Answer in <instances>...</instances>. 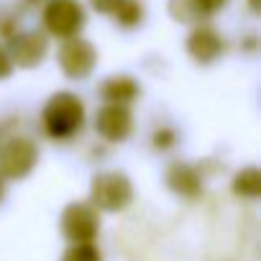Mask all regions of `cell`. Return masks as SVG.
Here are the masks:
<instances>
[{"instance_id": "13", "label": "cell", "mask_w": 261, "mask_h": 261, "mask_svg": "<svg viewBox=\"0 0 261 261\" xmlns=\"http://www.w3.org/2000/svg\"><path fill=\"white\" fill-rule=\"evenodd\" d=\"M233 192L243 200H256L261 195V172L256 167H246L233 177Z\"/></svg>"}, {"instance_id": "1", "label": "cell", "mask_w": 261, "mask_h": 261, "mask_svg": "<svg viewBox=\"0 0 261 261\" xmlns=\"http://www.w3.org/2000/svg\"><path fill=\"white\" fill-rule=\"evenodd\" d=\"M41 123L51 139L67 141L85 125V105L74 92H54L41 110Z\"/></svg>"}, {"instance_id": "5", "label": "cell", "mask_w": 261, "mask_h": 261, "mask_svg": "<svg viewBox=\"0 0 261 261\" xmlns=\"http://www.w3.org/2000/svg\"><path fill=\"white\" fill-rule=\"evenodd\" d=\"M62 236L69 243H90L100 233V215L90 202H69L62 213Z\"/></svg>"}, {"instance_id": "15", "label": "cell", "mask_w": 261, "mask_h": 261, "mask_svg": "<svg viewBox=\"0 0 261 261\" xmlns=\"http://www.w3.org/2000/svg\"><path fill=\"white\" fill-rule=\"evenodd\" d=\"M62 261H102V253H100V248L92 241L90 243H72L64 251Z\"/></svg>"}, {"instance_id": "19", "label": "cell", "mask_w": 261, "mask_h": 261, "mask_svg": "<svg viewBox=\"0 0 261 261\" xmlns=\"http://www.w3.org/2000/svg\"><path fill=\"white\" fill-rule=\"evenodd\" d=\"M6 197V187H3V179H0V200Z\"/></svg>"}, {"instance_id": "16", "label": "cell", "mask_w": 261, "mask_h": 261, "mask_svg": "<svg viewBox=\"0 0 261 261\" xmlns=\"http://www.w3.org/2000/svg\"><path fill=\"white\" fill-rule=\"evenodd\" d=\"M174 144H177V130H174V128L162 125V128H156V130H154V149L167 151V149H172Z\"/></svg>"}, {"instance_id": "17", "label": "cell", "mask_w": 261, "mask_h": 261, "mask_svg": "<svg viewBox=\"0 0 261 261\" xmlns=\"http://www.w3.org/2000/svg\"><path fill=\"white\" fill-rule=\"evenodd\" d=\"M120 3H123V0H90V6H92L97 13H105V16H110Z\"/></svg>"}, {"instance_id": "7", "label": "cell", "mask_w": 261, "mask_h": 261, "mask_svg": "<svg viewBox=\"0 0 261 261\" xmlns=\"http://www.w3.org/2000/svg\"><path fill=\"white\" fill-rule=\"evenodd\" d=\"M8 57L13 62V67L21 69H34L44 62L46 51H49V39L41 31H23V34H13L8 36Z\"/></svg>"}, {"instance_id": "3", "label": "cell", "mask_w": 261, "mask_h": 261, "mask_svg": "<svg viewBox=\"0 0 261 261\" xmlns=\"http://www.w3.org/2000/svg\"><path fill=\"white\" fill-rule=\"evenodd\" d=\"M39 162V149L31 139L11 136L0 144V179L18 182L26 179Z\"/></svg>"}, {"instance_id": "10", "label": "cell", "mask_w": 261, "mask_h": 261, "mask_svg": "<svg viewBox=\"0 0 261 261\" xmlns=\"http://www.w3.org/2000/svg\"><path fill=\"white\" fill-rule=\"evenodd\" d=\"M167 185L174 195L185 197V200H197L202 195V174L197 167L187 164V162H174L167 169Z\"/></svg>"}, {"instance_id": "18", "label": "cell", "mask_w": 261, "mask_h": 261, "mask_svg": "<svg viewBox=\"0 0 261 261\" xmlns=\"http://www.w3.org/2000/svg\"><path fill=\"white\" fill-rule=\"evenodd\" d=\"M11 74H13V62H11L8 51L0 46V80H8Z\"/></svg>"}, {"instance_id": "4", "label": "cell", "mask_w": 261, "mask_h": 261, "mask_svg": "<svg viewBox=\"0 0 261 261\" xmlns=\"http://www.w3.org/2000/svg\"><path fill=\"white\" fill-rule=\"evenodd\" d=\"M41 18L51 36L72 39V36H80L85 26V8L77 0H49Z\"/></svg>"}, {"instance_id": "20", "label": "cell", "mask_w": 261, "mask_h": 261, "mask_svg": "<svg viewBox=\"0 0 261 261\" xmlns=\"http://www.w3.org/2000/svg\"><path fill=\"white\" fill-rule=\"evenodd\" d=\"M248 3H251V8H253V11H258V0H248Z\"/></svg>"}, {"instance_id": "2", "label": "cell", "mask_w": 261, "mask_h": 261, "mask_svg": "<svg viewBox=\"0 0 261 261\" xmlns=\"http://www.w3.org/2000/svg\"><path fill=\"white\" fill-rule=\"evenodd\" d=\"M134 200V185L123 172H102L92 177L90 185V205L102 213L125 210Z\"/></svg>"}, {"instance_id": "14", "label": "cell", "mask_w": 261, "mask_h": 261, "mask_svg": "<svg viewBox=\"0 0 261 261\" xmlns=\"http://www.w3.org/2000/svg\"><path fill=\"white\" fill-rule=\"evenodd\" d=\"M120 26H125V29H130V26H139L141 21H144V6L139 3V0H123V3L110 13Z\"/></svg>"}, {"instance_id": "12", "label": "cell", "mask_w": 261, "mask_h": 261, "mask_svg": "<svg viewBox=\"0 0 261 261\" xmlns=\"http://www.w3.org/2000/svg\"><path fill=\"white\" fill-rule=\"evenodd\" d=\"M141 95V85L130 77V74H113L100 85V97L105 102H118V105H128Z\"/></svg>"}, {"instance_id": "11", "label": "cell", "mask_w": 261, "mask_h": 261, "mask_svg": "<svg viewBox=\"0 0 261 261\" xmlns=\"http://www.w3.org/2000/svg\"><path fill=\"white\" fill-rule=\"evenodd\" d=\"M228 0H169V16L177 23L197 26L205 18H210L215 11H220Z\"/></svg>"}, {"instance_id": "6", "label": "cell", "mask_w": 261, "mask_h": 261, "mask_svg": "<svg viewBox=\"0 0 261 261\" xmlns=\"http://www.w3.org/2000/svg\"><path fill=\"white\" fill-rule=\"evenodd\" d=\"M95 64H97V51L87 39H80V36L64 39L59 49V69L67 80H74V82L87 80Z\"/></svg>"}, {"instance_id": "8", "label": "cell", "mask_w": 261, "mask_h": 261, "mask_svg": "<svg viewBox=\"0 0 261 261\" xmlns=\"http://www.w3.org/2000/svg\"><path fill=\"white\" fill-rule=\"evenodd\" d=\"M130 128H134V115H130L128 105L105 102L95 113V130H97V136H102L110 144L125 141L130 136Z\"/></svg>"}, {"instance_id": "9", "label": "cell", "mask_w": 261, "mask_h": 261, "mask_svg": "<svg viewBox=\"0 0 261 261\" xmlns=\"http://www.w3.org/2000/svg\"><path fill=\"white\" fill-rule=\"evenodd\" d=\"M225 51V39L207 23H197L187 36V54L197 64H213Z\"/></svg>"}]
</instances>
